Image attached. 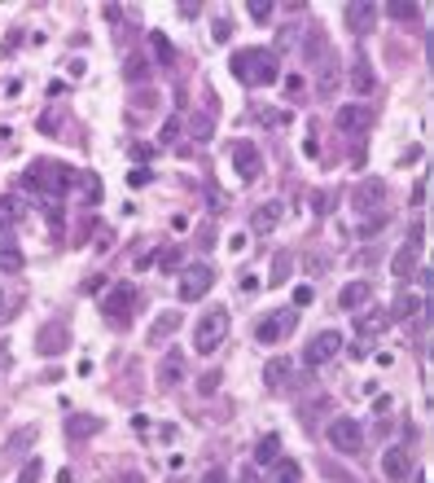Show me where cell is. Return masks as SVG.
I'll use <instances>...</instances> for the list:
<instances>
[{
	"instance_id": "6da1fadb",
	"label": "cell",
	"mask_w": 434,
	"mask_h": 483,
	"mask_svg": "<svg viewBox=\"0 0 434 483\" xmlns=\"http://www.w3.org/2000/svg\"><path fill=\"white\" fill-rule=\"evenodd\" d=\"M228 70H233L242 84H259V88L281 80V62H276L272 48H237L233 62H228Z\"/></svg>"
},
{
	"instance_id": "7a4b0ae2",
	"label": "cell",
	"mask_w": 434,
	"mask_h": 483,
	"mask_svg": "<svg viewBox=\"0 0 434 483\" xmlns=\"http://www.w3.org/2000/svg\"><path fill=\"white\" fill-rule=\"evenodd\" d=\"M75 181H80V176H75L66 163H44V159H40V163H31V167H27V176H22V185L36 189V193H44L48 202L66 198Z\"/></svg>"
},
{
	"instance_id": "3957f363",
	"label": "cell",
	"mask_w": 434,
	"mask_h": 483,
	"mask_svg": "<svg viewBox=\"0 0 434 483\" xmlns=\"http://www.w3.org/2000/svg\"><path fill=\"white\" fill-rule=\"evenodd\" d=\"M224 339H228V312H224V308L202 312V321L193 325V347H197L202 356H211V351H219Z\"/></svg>"
},
{
	"instance_id": "277c9868",
	"label": "cell",
	"mask_w": 434,
	"mask_h": 483,
	"mask_svg": "<svg viewBox=\"0 0 434 483\" xmlns=\"http://www.w3.org/2000/svg\"><path fill=\"white\" fill-rule=\"evenodd\" d=\"M325 435H329V448H334V452H342V457H355V452L364 448V426L355 422V418H347V413L329 422V430H325Z\"/></svg>"
},
{
	"instance_id": "5b68a950",
	"label": "cell",
	"mask_w": 434,
	"mask_h": 483,
	"mask_svg": "<svg viewBox=\"0 0 434 483\" xmlns=\"http://www.w3.org/2000/svg\"><path fill=\"white\" fill-rule=\"evenodd\" d=\"M132 303H136L132 286H110L106 294H101V317L123 329V325H132Z\"/></svg>"
},
{
	"instance_id": "8992f818",
	"label": "cell",
	"mask_w": 434,
	"mask_h": 483,
	"mask_svg": "<svg viewBox=\"0 0 434 483\" xmlns=\"http://www.w3.org/2000/svg\"><path fill=\"white\" fill-rule=\"evenodd\" d=\"M294 325H298V308H294V303H290V308H272L259 325H254V343H281Z\"/></svg>"
},
{
	"instance_id": "52a82bcc",
	"label": "cell",
	"mask_w": 434,
	"mask_h": 483,
	"mask_svg": "<svg viewBox=\"0 0 434 483\" xmlns=\"http://www.w3.org/2000/svg\"><path fill=\"white\" fill-rule=\"evenodd\" d=\"M338 351H342V334H338V329H320V334H312V343L303 347V365H308V369H320V365L334 361Z\"/></svg>"
},
{
	"instance_id": "ba28073f",
	"label": "cell",
	"mask_w": 434,
	"mask_h": 483,
	"mask_svg": "<svg viewBox=\"0 0 434 483\" xmlns=\"http://www.w3.org/2000/svg\"><path fill=\"white\" fill-rule=\"evenodd\" d=\"M303 58H308L316 70L325 66V62H334L338 53H334V44H329V36H325V27H316V22H308L303 27Z\"/></svg>"
},
{
	"instance_id": "9c48e42d",
	"label": "cell",
	"mask_w": 434,
	"mask_h": 483,
	"mask_svg": "<svg viewBox=\"0 0 434 483\" xmlns=\"http://www.w3.org/2000/svg\"><path fill=\"white\" fill-rule=\"evenodd\" d=\"M211 286H215V268H211V264H193V268H185L180 299H185V303H197V299H207Z\"/></svg>"
},
{
	"instance_id": "30bf717a",
	"label": "cell",
	"mask_w": 434,
	"mask_h": 483,
	"mask_svg": "<svg viewBox=\"0 0 434 483\" xmlns=\"http://www.w3.org/2000/svg\"><path fill=\"white\" fill-rule=\"evenodd\" d=\"M66 347H70V325H66V321L40 325V334H36V351H40V356H62Z\"/></svg>"
},
{
	"instance_id": "8fae6325",
	"label": "cell",
	"mask_w": 434,
	"mask_h": 483,
	"mask_svg": "<svg viewBox=\"0 0 434 483\" xmlns=\"http://www.w3.org/2000/svg\"><path fill=\"white\" fill-rule=\"evenodd\" d=\"M417 260H421V228H413L403 242V250L395 255V282H408V277H417Z\"/></svg>"
},
{
	"instance_id": "7c38bea8",
	"label": "cell",
	"mask_w": 434,
	"mask_h": 483,
	"mask_svg": "<svg viewBox=\"0 0 434 483\" xmlns=\"http://www.w3.org/2000/svg\"><path fill=\"white\" fill-rule=\"evenodd\" d=\"M351 198H355V207H360V211H377L381 202H386V181H377V176H364V181L355 185Z\"/></svg>"
},
{
	"instance_id": "4fadbf2b",
	"label": "cell",
	"mask_w": 434,
	"mask_h": 483,
	"mask_svg": "<svg viewBox=\"0 0 434 483\" xmlns=\"http://www.w3.org/2000/svg\"><path fill=\"white\" fill-rule=\"evenodd\" d=\"M158 387H175V383H180V378H185V351L180 347H171L167 356H163V365H158Z\"/></svg>"
},
{
	"instance_id": "5bb4252c",
	"label": "cell",
	"mask_w": 434,
	"mask_h": 483,
	"mask_svg": "<svg viewBox=\"0 0 434 483\" xmlns=\"http://www.w3.org/2000/svg\"><path fill=\"white\" fill-rule=\"evenodd\" d=\"M233 159H237V176H242V181H254V176H259V149H254L250 141L233 145Z\"/></svg>"
},
{
	"instance_id": "9a60e30c",
	"label": "cell",
	"mask_w": 434,
	"mask_h": 483,
	"mask_svg": "<svg viewBox=\"0 0 434 483\" xmlns=\"http://www.w3.org/2000/svg\"><path fill=\"white\" fill-rule=\"evenodd\" d=\"M281 216H286V207H281V202H264V207L250 216V228H254V233H259V238H268L272 228L281 224Z\"/></svg>"
},
{
	"instance_id": "2e32d148",
	"label": "cell",
	"mask_w": 434,
	"mask_h": 483,
	"mask_svg": "<svg viewBox=\"0 0 434 483\" xmlns=\"http://www.w3.org/2000/svg\"><path fill=\"white\" fill-rule=\"evenodd\" d=\"M334 123H338V132L355 137V132H364V128H369V110H364V106H342V110L334 115Z\"/></svg>"
},
{
	"instance_id": "e0dca14e",
	"label": "cell",
	"mask_w": 434,
	"mask_h": 483,
	"mask_svg": "<svg viewBox=\"0 0 434 483\" xmlns=\"http://www.w3.org/2000/svg\"><path fill=\"white\" fill-rule=\"evenodd\" d=\"M369 299H373V286H369V282H351V286H342V294H338V308L360 312Z\"/></svg>"
},
{
	"instance_id": "ac0fdd59",
	"label": "cell",
	"mask_w": 434,
	"mask_h": 483,
	"mask_svg": "<svg viewBox=\"0 0 434 483\" xmlns=\"http://www.w3.org/2000/svg\"><path fill=\"white\" fill-rule=\"evenodd\" d=\"M381 470H386L391 483H403V479H408V452H403V448H386V457H381Z\"/></svg>"
},
{
	"instance_id": "d6986e66",
	"label": "cell",
	"mask_w": 434,
	"mask_h": 483,
	"mask_svg": "<svg viewBox=\"0 0 434 483\" xmlns=\"http://www.w3.org/2000/svg\"><path fill=\"white\" fill-rule=\"evenodd\" d=\"M386 14L403 27H421V5H413V0H395V5H386Z\"/></svg>"
},
{
	"instance_id": "ffe728a7",
	"label": "cell",
	"mask_w": 434,
	"mask_h": 483,
	"mask_svg": "<svg viewBox=\"0 0 434 483\" xmlns=\"http://www.w3.org/2000/svg\"><path fill=\"white\" fill-rule=\"evenodd\" d=\"M180 321H185V317L175 312V308H171V312H163L154 325H149V343H163L167 334H175V329H180Z\"/></svg>"
},
{
	"instance_id": "44dd1931",
	"label": "cell",
	"mask_w": 434,
	"mask_h": 483,
	"mask_svg": "<svg viewBox=\"0 0 434 483\" xmlns=\"http://www.w3.org/2000/svg\"><path fill=\"white\" fill-rule=\"evenodd\" d=\"M290 369H294V365L286 361V356H276V361L264 365V383H268L272 391H276V387H286V373H290Z\"/></svg>"
},
{
	"instance_id": "7402d4cb",
	"label": "cell",
	"mask_w": 434,
	"mask_h": 483,
	"mask_svg": "<svg viewBox=\"0 0 434 483\" xmlns=\"http://www.w3.org/2000/svg\"><path fill=\"white\" fill-rule=\"evenodd\" d=\"M351 88L355 92H373V66H369V58H355V70H351Z\"/></svg>"
},
{
	"instance_id": "603a6c76",
	"label": "cell",
	"mask_w": 434,
	"mask_h": 483,
	"mask_svg": "<svg viewBox=\"0 0 434 483\" xmlns=\"http://www.w3.org/2000/svg\"><path fill=\"white\" fill-rule=\"evenodd\" d=\"M373 14H377L373 5H347V27L351 31H369L373 27Z\"/></svg>"
},
{
	"instance_id": "cb8c5ba5",
	"label": "cell",
	"mask_w": 434,
	"mask_h": 483,
	"mask_svg": "<svg viewBox=\"0 0 434 483\" xmlns=\"http://www.w3.org/2000/svg\"><path fill=\"white\" fill-rule=\"evenodd\" d=\"M22 268H27V255H22L18 246L0 242V272H22Z\"/></svg>"
},
{
	"instance_id": "d4e9b609",
	"label": "cell",
	"mask_w": 434,
	"mask_h": 483,
	"mask_svg": "<svg viewBox=\"0 0 434 483\" xmlns=\"http://www.w3.org/2000/svg\"><path fill=\"white\" fill-rule=\"evenodd\" d=\"M254 462H259V466L281 462V440H276V435H264V440H259V448H254Z\"/></svg>"
},
{
	"instance_id": "484cf974",
	"label": "cell",
	"mask_w": 434,
	"mask_h": 483,
	"mask_svg": "<svg viewBox=\"0 0 434 483\" xmlns=\"http://www.w3.org/2000/svg\"><path fill=\"white\" fill-rule=\"evenodd\" d=\"M18 216H22V202H18V198H0V233H5V228H13Z\"/></svg>"
},
{
	"instance_id": "4316f807",
	"label": "cell",
	"mask_w": 434,
	"mask_h": 483,
	"mask_svg": "<svg viewBox=\"0 0 434 483\" xmlns=\"http://www.w3.org/2000/svg\"><path fill=\"white\" fill-rule=\"evenodd\" d=\"M298 479H303V470H298V462H290V457L272 466V483H298Z\"/></svg>"
},
{
	"instance_id": "83f0119b",
	"label": "cell",
	"mask_w": 434,
	"mask_h": 483,
	"mask_svg": "<svg viewBox=\"0 0 434 483\" xmlns=\"http://www.w3.org/2000/svg\"><path fill=\"white\" fill-rule=\"evenodd\" d=\"M417 308H421V299H417V294H399V299H395V308H391V317H395V321H408V317H417Z\"/></svg>"
},
{
	"instance_id": "f1b7e54d",
	"label": "cell",
	"mask_w": 434,
	"mask_h": 483,
	"mask_svg": "<svg viewBox=\"0 0 434 483\" xmlns=\"http://www.w3.org/2000/svg\"><path fill=\"white\" fill-rule=\"evenodd\" d=\"M31 440H36V426H22L18 435H9V448H5V452H9V462H13V457H22V452H27V444H31Z\"/></svg>"
},
{
	"instance_id": "f546056e",
	"label": "cell",
	"mask_w": 434,
	"mask_h": 483,
	"mask_svg": "<svg viewBox=\"0 0 434 483\" xmlns=\"http://www.w3.org/2000/svg\"><path fill=\"white\" fill-rule=\"evenodd\" d=\"M40 479H44V462H36V457H31V462H22V470H18L13 483H40Z\"/></svg>"
},
{
	"instance_id": "4dcf8cb0",
	"label": "cell",
	"mask_w": 434,
	"mask_h": 483,
	"mask_svg": "<svg viewBox=\"0 0 434 483\" xmlns=\"http://www.w3.org/2000/svg\"><path fill=\"white\" fill-rule=\"evenodd\" d=\"M101 422L97 418H70V435H97Z\"/></svg>"
},
{
	"instance_id": "1f68e13d",
	"label": "cell",
	"mask_w": 434,
	"mask_h": 483,
	"mask_svg": "<svg viewBox=\"0 0 434 483\" xmlns=\"http://www.w3.org/2000/svg\"><path fill=\"white\" fill-rule=\"evenodd\" d=\"M149 44H154V53L163 58V66H171V62H175V53H171V44H167V36H158V31H154V36H149Z\"/></svg>"
},
{
	"instance_id": "d6a6232c",
	"label": "cell",
	"mask_w": 434,
	"mask_h": 483,
	"mask_svg": "<svg viewBox=\"0 0 434 483\" xmlns=\"http://www.w3.org/2000/svg\"><path fill=\"white\" fill-rule=\"evenodd\" d=\"M381 325H386V317H381V312H373V317H360V325H355V329H360V339H364V334H377Z\"/></svg>"
},
{
	"instance_id": "836d02e7",
	"label": "cell",
	"mask_w": 434,
	"mask_h": 483,
	"mask_svg": "<svg viewBox=\"0 0 434 483\" xmlns=\"http://www.w3.org/2000/svg\"><path fill=\"white\" fill-rule=\"evenodd\" d=\"M246 9H250V18H254V22H268V18H272V0H250Z\"/></svg>"
},
{
	"instance_id": "e575fe53",
	"label": "cell",
	"mask_w": 434,
	"mask_h": 483,
	"mask_svg": "<svg viewBox=\"0 0 434 483\" xmlns=\"http://www.w3.org/2000/svg\"><path fill=\"white\" fill-rule=\"evenodd\" d=\"M272 268H276V272H272V282H286V277H290V250H281Z\"/></svg>"
},
{
	"instance_id": "d590c367",
	"label": "cell",
	"mask_w": 434,
	"mask_h": 483,
	"mask_svg": "<svg viewBox=\"0 0 434 483\" xmlns=\"http://www.w3.org/2000/svg\"><path fill=\"white\" fill-rule=\"evenodd\" d=\"M219 378H224L219 369H211V373H202V383H197V391H202V396H211V391L219 387Z\"/></svg>"
},
{
	"instance_id": "8d00e7d4",
	"label": "cell",
	"mask_w": 434,
	"mask_h": 483,
	"mask_svg": "<svg viewBox=\"0 0 434 483\" xmlns=\"http://www.w3.org/2000/svg\"><path fill=\"white\" fill-rule=\"evenodd\" d=\"M127 181H132V185H136V189H145V185H149V181H154V171H149V167H136V171H132V176H127Z\"/></svg>"
},
{
	"instance_id": "74e56055",
	"label": "cell",
	"mask_w": 434,
	"mask_h": 483,
	"mask_svg": "<svg viewBox=\"0 0 434 483\" xmlns=\"http://www.w3.org/2000/svg\"><path fill=\"white\" fill-rule=\"evenodd\" d=\"M149 66H145V58H127V80H141Z\"/></svg>"
},
{
	"instance_id": "f35d334b",
	"label": "cell",
	"mask_w": 434,
	"mask_h": 483,
	"mask_svg": "<svg viewBox=\"0 0 434 483\" xmlns=\"http://www.w3.org/2000/svg\"><path fill=\"white\" fill-rule=\"evenodd\" d=\"M211 36H215V40H219V44H224V40H228V36H233V22H228V18H219V22H215V31H211Z\"/></svg>"
},
{
	"instance_id": "ab89813d",
	"label": "cell",
	"mask_w": 434,
	"mask_h": 483,
	"mask_svg": "<svg viewBox=\"0 0 434 483\" xmlns=\"http://www.w3.org/2000/svg\"><path fill=\"white\" fill-rule=\"evenodd\" d=\"M193 137L207 141V137H211V119H193Z\"/></svg>"
},
{
	"instance_id": "60d3db41",
	"label": "cell",
	"mask_w": 434,
	"mask_h": 483,
	"mask_svg": "<svg viewBox=\"0 0 434 483\" xmlns=\"http://www.w3.org/2000/svg\"><path fill=\"white\" fill-rule=\"evenodd\" d=\"M202 483H228V474H224V466H211L207 474H202Z\"/></svg>"
},
{
	"instance_id": "b9f144b4",
	"label": "cell",
	"mask_w": 434,
	"mask_h": 483,
	"mask_svg": "<svg viewBox=\"0 0 434 483\" xmlns=\"http://www.w3.org/2000/svg\"><path fill=\"white\" fill-rule=\"evenodd\" d=\"M175 132H180V119H167L163 123V141H175Z\"/></svg>"
},
{
	"instance_id": "7bdbcfd3",
	"label": "cell",
	"mask_w": 434,
	"mask_h": 483,
	"mask_svg": "<svg viewBox=\"0 0 434 483\" xmlns=\"http://www.w3.org/2000/svg\"><path fill=\"white\" fill-rule=\"evenodd\" d=\"M158 264H163V268H175V264H180V250H163Z\"/></svg>"
},
{
	"instance_id": "ee69618b",
	"label": "cell",
	"mask_w": 434,
	"mask_h": 483,
	"mask_svg": "<svg viewBox=\"0 0 434 483\" xmlns=\"http://www.w3.org/2000/svg\"><path fill=\"white\" fill-rule=\"evenodd\" d=\"M294 303H298V308H308V303H312V286H298L294 290Z\"/></svg>"
},
{
	"instance_id": "f6af8a7d",
	"label": "cell",
	"mask_w": 434,
	"mask_h": 483,
	"mask_svg": "<svg viewBox=\"0 0 434 483\" xmlns=\"http://www.w3.org/2000/svg\"><path fill=\"white\" fill-rule=\"evenodd\" d=\"M9 361H13V351H9V343H0V373L9 369Z\"/></svg>"
},
{
	"instance_id": "bcb514c9",
	"label": "cell",
	"mask_w": 434,
	"mask_h": 483,
	"mask_svg": "<svg viewBox=\"0 0 434 483\" xmlns=\"http://www.w3.org/2000/svg\"><path fill=\"white\" fill-rule=\"evenodd\" d=\"M286 92H290V97H298V92H303V80H298V75H290V80H286Z\"/></svg>"
},
{
	"instance_id": "7dc6e473",
	"label": "cell",
	"mask_w": 434,
	"mask_h": 483,
	"mask_svg": "<svg viewBox=\"0 0 434 483\" xmlns=\"http://www.w3.org/2000/svg\"><path fill=\"white\" fill-rule=\"evenodd\" d=\"M5 321H9V294L0 290V325H5Z\"/></svg>"
},
{
	"instance_id": "c3c4849f",
	"label": "cell",
	"mask_w": 434,
	"mask_h": 483,
	"mask_svg": "<svg viewBox=\"0 0 434 483\" xmlns=\"http://www.w3.org/2000/svg\"><path fill=\"white\" fill-rule=\"evenodd\" d=\"M425 290H430V321H434V272H425Z\"/></svg>"
},
{
	"instance_id": "681fc988",
	"label": "cell",
	"mask_w": 434,
	"mask_h": 483,
	"mask_svg": "<svg viewBox=\"0 0 434 483\" xmlns=\"http://www.w3.org/2000/svg\"><path fill=\"white\" fill-rule=\"evenodd\" d=\"M425 58H430V70H434V27H430V36H425Z\"/></svg>"
},
{
	"instance_id": "f907efd6",
	"label": "cell",
	"mask_w": 434,
	"mask_h": 483,
	"mask_svg": "<svg viewBox=\"0 0 434 483\" xmlns=\"http://www.w3.org/2000/svg\"><path fill=\"white\" fill-rule=\"evenodd\" d=\"M123 483H145V479H136V474H127V479H123Z\"/></svg>"
}]
</instances>
